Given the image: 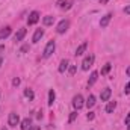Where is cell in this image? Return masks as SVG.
Returning <instances> with one entry per match:
<instances>
[{"mask_svg": "<svg viewBox=\"0 0 130 130\" xmlns=\"http://www.w3.org/2000/svg\"><path fill=\"white\" fill-rule=\"evenodd\" d=\"M76 118H77V112H73V113L70 115V123H73Z\"/></svg>", "mask_w": 130, "mask_h": 130, "instance_id": "d4e9b609", "label": "cell"}, {"mask_svg": "<svg viewBox=\"0 0 130 130\" xmlns=\"http://www.w3.org/2000/svg\"><path fill=\"white\" fill-rule=\"evenodd\" d=\"M39 21V12L38 11H33L29 14V18H27V24L29 26H33V24H36Z\"/></svg>", "mask_w": 130, "mask_h": 130, "instance_id": "8992f818", "label": "cell"}, {"mask_svg": "<svg viewBox=\"0 0 130 130\" xmlns=\"http://www.w3.org/2000/svg\"><path fill=\"white\" fill-rule=\"evenodd\" d=\"M94 104H95V97H94L92 94H89V97H88V100H86V106H88V109L94 107Z\"/></svg>", "mask_w": 130, "mask_h": 130, "instance_id": "ac0fdd59", "label": "cell"}, {"mask_svg": "<svg viewBox=\"0 0 130 130\" xmlns=\"http://www.w3.org/2000/svg\"><path fill=\"white\" fill-rule=\"evenodd\" d=\"M26 36V29L24 27H21V29H18L17 33H15V36H14V41L15 42H20V41H23V38Z\"/></svg>", "mask_w": 130, "mask_h": 130, "instance_id": "ba28073f", "label": "cell"}, {"mask_svg": "<svg viewBox=\"0 0 130 130\" xmlns=\"http://www.w3.org/2000/svg\"><path fill=\"white\" fill-rule=\"evenodd\" d=\"M27 130H41V127H39V126H30Z\"/></svg>", "mask_w": 130, "mask_h": 130, "instance_id": "83f0119b", "label": "cell"}, {"mask_svg": "<svg viewBox=\"0 0 130 130\" xmlns=\"http://www.w3.org/2000/svg\"><path fill=\"white\" fill-rule=\"evenodd\" d=\"M112 95V91H110V88H104L101 92H100V98H101V101H107L109 98Z\"/></svg>", "mask_w": 130, "mask_h": 130, "instance_id": "9c48e42d", "label": "cell"}, {"mask_svg": "<svg viewBox=\"0 0 130 130\" xmlns=\"http://www.w3.org/2000/svg\"><path fill=\"white\" fill-rule=\"evenodd\" d=\"M107 2H109V0H100V3H101V5H106Z\"/></svg>", "mask_w": 130, "mask_h": 130, "instance_id": "4dcf8cb0", "label": "cell"}, {"mask_svg": "<svg viewBox=\"0 0 130 130\" xmlns=\"http://www.w3.org/2000/svg\"><path fill=\"white\" fill-rule=\"evenodd\" d=\"M3 50H5V47H3V45H2V47H0V52H3Z\"/></svg>", "mask_w": 130, "mask_h": 130, "instance_id": "d6a6232c", "label": "cell"}, {"mask_svg": "<svg viewBox=\"0 0 130 130\" xmlns=\"http://www.w3.org/2000/svg\"><path fill=\"white\" fill-rule=\"evenodd\" d=\"M127 76H129V77H130V67H129V68H127Z\"/></svg>", "mask_w": 130, "mask_h": 130, "instance_id": "1f68e13d", "label": "cell"}, {"mask_svg": "<svg viewBox=\"0 0 130 130\" xmlns=\"http://www.w3.org/2000/svg\"><path fill=\"white\" fill-rule=\"evenodd\" d=\"M86 47H88V42H83V44H80L79 47H77V50H76V56H82L83 53H85V50H86Z\"/></svg>", "mask_w": 130, "mask_h": 130, "instance_id": "5bb4252c", "label": "cell"}, {"mask_svg": "<svg viewBox=\"0 0 130 130\" xmlns=\"http://www.w3.org/2000/svg\"><path fill=\"white\" fill-rule=\"evenodd\" d=\"M44 36V29H36L35 33H33V38H32V42L33 44H36V42H39V39Z\"/></svg>", "mask_w": 130, "mask_h": 130, "instance_id": "30bf717a", "label": "cell"}, {"mask_svg": "<svg viewBox=\"0 0 130 130\" xmlns=\"http://www.w3.org/2000/svg\"><path fill=\"white\" fill-rule=\"evenodd\" d=\"M11 32H12V29H11L9 26L2 27V29H0V41H2V39H6V38L11 35Z\"/></svg>", "mask_w": 130, "mask_h": 130, "instance_id": "8fae6325", "label": "cell"}, {"mask_svg": "<svg viewBox=\"0 0 130 130\" xmlns=\"http://www.w3.org/2000/svg\"><path fill=\"white\" fill-rule=\"evenodd\" d=\"M8 123H9L11 127H17V126L20 124V117H18V113L11 112V113H9V118H8Z\"/></svg>", "mask_w": 130, "mask_h": 130, "instance_id": "3957f363", "label": "cell"}, {"mask_svg": "<svg viewBox=\"0 0 130 130\" xmlns=\"http://www.w3.org/2000/svg\"><path fill=\"white\" fill-rule=\"evenodd\" d=\"M12 85H14V86H18V85H20V79H18V77H15V79L12 80Z\"/></svg>", "mask_w": 130, "mask_h": 130, "instance_id": "484cf974", "label": "cell"}, {"mask_svg": "<svg viewBox=\"0 0 130 130\" xmlns=\"http://www.w3.org/2000/svg\"><path fill=\"white\" fill-rule=\"evenodd\" d=\"M42 23H44V26H52L55 23V17L53 15H47V17L42 18Z\"/></svg>", "mask_w": 130, "mask_h": 130, "instance_id": "2e32d148", "label": "cell"}, {"mask_svg": "<svg viewBox=\"0 0 130 130\" xmlns=\"http://www.w3.org/2000/svg\"><path fill=\"white\" fill-rule=\"evenodd\" d=\"M55 48H56V42L55 41H48L47 42V45H45V48H44V52H42V58H50L53 53H55Z\"/></svg>", "mask_w": 130, "mask_h": 130, "instance_id": "6da1fadb", "label": "cell"}, {"mask_svg": "<svg viewBox=\"0 0 130 130\" xmlns=\"http://www.w3.org/2000/svg\"><path fill=\"white\" fill-rule=\"evenodd\" d=\"M112 20V14L109 12V14H106L101 20H100V27H106L107 24H109V21Z\"/></svg>", "mask_w": 130, "mask_h": 130, "instance_id": "7c38bea8", "label": "cell"}, {"mask_svg": "<svg viewBox=\"0 0 130 130\" xmlns=\"http://www.w3.org/2000/svg\"><path fill=\"white\" fill-rule=\"evenodd\" d=\"M58 8L59 9H64V11H68L71 6H73V0H58Z\"/></svg>", "mask_w": 130, "mask_h": 130, "instance_id": "52a82bcc", "label": "cell"}, {"mask_svg": "<svg viewBox=\"0 0 130 130\" xmlns=\"http://www.w3.org/2000/svg\"><path fill=\"white\" fill-rule=\"evenodd\" d=\"M68 65H70L68 59H64V61L61 62V65H59V73H65V70L68 68Z\"/></svg>", "mask_w": 130, "mask_h": 130, "instance_id": "ffe728a7", "label": "cell"}, {"mask_svg": "<svg viewBox=\"0 0 130 130\" xmlns=\"http://www.w3.org/2000/svg\"><path fill=\"white\" fill-rule=\"evenodd\" d=\"M2 64H3V59H2V58H0V67H2Z\"/></svg>", "mask_w": 130, "mask_h": 130, "instance_id": "836d02e7", "label": "cell"}, {"mask_svg": "<svg viewBox=\"0 0 130 130\" xmlns=\"http://www.w3.org/2000/svg\"><path fill=\"white\" fill-rule=\"evenodd\" d=\"M55 98H56L55 91H53V89H50V91H48V106H53V103H55Z\"/></svg>", "mask_w": 130, "mask_h": 130, "instance_id": "d6986e66", "label": "cell"}, {"mask_svg": "<svg viewBox=\"0 0 130 130\" xmlns=\"http://www.w3.org/2000/svg\"><path fill=\"white\" fill-rule=\"evenodd\" d=\"M97 79H98V73L97 71H92V73H91V77H89V80H88V88L92 86V85L97 82Z\"/></svg>", "mask_w": 130, "mask_h": 130, "instance_id": "9a60e30c", "label": "cell"}, {"mask_svg": "<svg viewBox=\"0 0 130 130\" xmlns=\"http://www.w3.org/2000/svg\"><path fill=\"white\" fill-rule=\"evenodd\" d=\"M110 68H112V65H110V64H106L103 68H101V76H106V74L110 71Z\"/></svg>", "mask_w": 130, "mask_h": 130, "instance_id": "7402d4cb", "label": "cell"}, {"mask_svg": "<svg viewBox=\"0 0 130 130\" xmlns=\"http://www.w3.org/2000/svg\"><path fill=\"white\" fill-rule=\"evenodd\" d=\"M94 59H95V56L92 55V53H89L85 59H83V62H82V70H85V71H88L91 67H92V64H94Z\"/></svg>", "mask_w": 130, "mask_h": 130, "instance_id": "7a4b0ae2", "label": "cell"}, {"mask_svg": "<svg viewBox=\"0 0 130 130\" xmlns=\"http://www.w3.org/2000/svg\"><path fill=\"white\" fill-rule=\"evenodd\" d=\"M24 95H26V98H29L30 101H32L33 98H35V94H33V91H32V89H29V88H27V89H24Z\"/></svg>", "mask_w": 130, "mask_h": 130, "instance_id": "44dd1931", "label": "cell"}, {"mask_svg": "<svg viewBox=\"0 0 130 130\" xmlns=\"http://www.w3.org/2000/svg\"><path fill=\"white\" fill-rule=\"evenodd\" d=\"M2 130H8V129H2Z\"/></svg>", "mask_w": 130, "mask_h": 130, "instance_id": "d590c367", "label": "cell"}, {"mask_svg": "<svg viewBox=\"0 0 130 130\" xmlns=\"http://www.w3.org/2000/svg\"><path fill=\"white\" fill-rule=\"evenodd\" d=\"M124 14L130 15V6H126V8H124Z\"/></svg>", "mask_w": 130, "mask_h": 130, "instance_id": "f1b7e54d", "label": "cell"}, {"mask_svg": "<svg viewBox=\"0 0 130 130\" xmlns=\"http://www.w3.org/2000/svg\"><path fill=\"white\" fill-rule=\"evenodd\" d=\"M130 123V112L127 113V117H126V124H129Z\"/></svg>", "mask_w": 130, "mask_h": 130, "instance_id": "f546056e", "label": "cell"}, {"mask_svg": "<svg viewBox=\"0 0 130 130\" xmlns=\"http://www.w3.org/2000/svg\"><path fill=\"white\" fill-rule=\"evenodd\" d=\"M76 70H77V68H76V65H71V67H70V74H71V76H74V74H76Z\"/></svg>", "mask_w": 130, "mask_h": 130, "instance_id": "603a6c76", "label": "cell"}, {"mask_svg": "<svg viewBox=\"0 0 130 130\" xmlns=\"http://www.w3.org/2000/svg\"><path fill=\"white\" fill-rule=\"evenodd\" d=\"M124 92H126V94H130V82L126 85V88H124Z\"/></svg>", "mask_w": 130, "mask_h": 130, "instance_id": "4316f807", "label": "cell"}, {"mask_svg": "<svg viewBox=\"0 0 130 130\" xmlns=\"http://www.w3.org/2000/svg\"><path fill=\"white\" fill-rule=\"evenodd\" d=\"M127 126H129V127H127V130H130V123H129V124H127Z\"/></svg>", "mask_w": 130, "mask_h": 130, "instance_id": "e575fe53", "label": "cell"}, {"mask_svg": "<svg viewBox=\"0 0 130 130\" xmlns=\"http://www.w3.org/2000/svg\"><path fill=\"white\" fill-rule=\"evenodd\" d=\"M30 126H32V120H30V118H24V120L20 123V129L21 130H27Z\"/></svg>", "mask_w": 130, "mask_h": 130, "instance_id": "4fadbf2b", "label": "cell"}, {"mask_svg": "<svg viewBox=\"0 0 130 130\" xmlns=\"http://www.w3.org/2000/svg\"><path fill=\"white\" fill-rule=\"evenodd\" d=\"M115 107H117V101H109L107 106H106V112L107 113H112L115 110Z\"/></svg>", "mask_w": 130, "mask_h": 130, "instance_id": "e0dca14e", "label": "cell"}, {"mask_svg": "<svg viewBox=\"0 0 130 130\" xmlns=\"http://www.w3.org/2000/svg\"><path fill=\"white\" fill-rule=\"evenodd\" d=\"M68 27H70V21L68 20H62L58 26H56V32L59 33V35H62L68 30Z\"/></svg>", "mask_w": 130, "mask_h": 130, "instance_id": "277c9868", "label": "cell"}, {"mask_svg": "<svg viewBox=\"0 0 130 130\" xmlns=\"http://www.w3.org/2000/svg\"><path fill=\"white\" fill-rule=\"evenodd\" d=\"M94 117H95V115H94V112H88L86 120H88V121H91V120H94Z\"/></svg>", "mask_w": 130, "mask_h": 130, "instance_id": "cb8c5ba5", "label": "cell"}, {"mask_svg": "<svg viewBox=\"0 0 130 130\" xmlns=\"http://www.w3.org/2000/svg\"><path fill=\"white\" fill-rule=\"evenodd\" d=\"M83 97L80 95V94H77V95H74V98H73V106H74V109L76 110H79V109H82L83 107Z\"/></svg>", "mask_w": 130, "mask_h": 130, "instance_id": "5b68a950", "label": "cell"}]
</instances>
